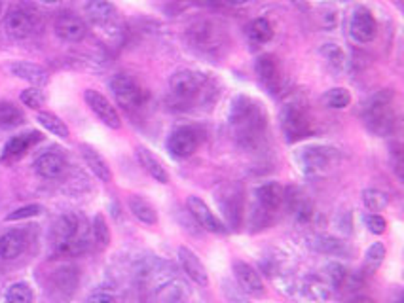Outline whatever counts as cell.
I'll list each match as a JSON object with an SVG mask.
<instances>
[{"instance_id":"6da1fadb","label":"cell","mask_w":404,"mask_h":303,"mask_svg":"<svg viewBox=\"0 0 404 303\" xmlns=\"http://www.w3.org/2000/svg\"><path fill=\"white\" fill-rule=\"evenodd\" d=\"M209 76L199 70H192V68L176 70L169 80L171 95L175 97L176 101L188 102V105L203 101L209 93Z\"/></svg>"},{"instance_id":"7a4b0ae2","label":"cell","mask_w":404,"mask_h":303,"mask_svg":"<svg viewBox=\"0 0 404 303\" xmlns=\"http://www.w3.org/2000/svg\"><path fill=\"white\" fill-rule=\"evenodd\" d=\"M53 241L59 254L65 256H76L87 248V239L82 233V224L78 216L67 214L53 225Z\"/></svg>"},{"instance_id":"3957f363","label":"cell","mask_w":404,"mask_h":303,"mask_svg":"<svg viewBox=\"0 0 404 303\" xmlns=\"http://www.w3.org/2000/svg\"><path fill=\"white\" fill-rule=\"evenodd\" d=\"M340 161V152L330 147H306L298 150L296 154V163L304 174L307 176H321V174L330 173Z\"/></svg>"},{"instance_id":"277c9868","label":"cell","mask_w":404,"mask_h":303,"mask_svg":"<svg viewBox=\"0 0 404 303\" xmlns=\"http://www.w3.org/2000/svg\"><path fill=\"white\" fill-rule=\"evenodd\" d=\"M364 122L374 135L386 137L393 131L395 125V110H393L391 93L381 91L376 97L370 99V102L364 108Z\"/></svg>"},{"instance_id":"5b68a950","label":"cell","mask_w":404,"mask_h":303,"mask_svg":"<svg viewBox=\"0 0 404 303\" xmlns=\"http://www.w3.org/2000/svg\"><path fill=\"white\" fill-rule=\"evenodd\" d=\"M230 122L239 131V139H249L250 142H253V139L260 135L262 127H264L258 108L247 97L235 99L232 112H230Z\"/></svg>"},{"instance_id":"8992f818","label":"cell","mask_w":404,"mask_h":303,"mask_svg":"<svg viewBox=\"0 0 404 303\" xmlns=\"http://www.w3.org/2000/svg\"><path fill=\"white\" fill-rule=\"evenodd\" d=\"M110 91L116 97V102L119 107L125 108L127 112L139 110L144 107L148 95L147 91L142 90L135 78H131L127 74H118L110 80Z\"/></svg>"},{"instance_id":"52a82bcc","label":"cell","mask_w":404,"mask_h":303,"mask_svg":"<svg viewBox=\"0 0 404 303\" xmlns=\"http://www.w3.org/2000/svg\"><path fill=\"white\" fill-rule=\"evenodd\" d=\"M201 141H203L201 131L190 127V125H182V127L171 131L169 139H167V152L176 159H184L198 152Z\"/></svg>"},{"instance_id":"ba28073f","label":"cell","mask_w":404,"mask_h":303,"mask_svg":"<svg viewBox=\"0 0 404 303\" xmlns=\"http://www.w3.org/2000/svg\"><path fill=\"white\" fill-rule=\"evenodd\" d=\"M281 119H283L281 122L283 133L289 142H298L302 139H307L313 133L312 119H309V116L300 107H294V105L287 107L283 110Z\"/></svg>"},{"instance_id":"9c48e42d","label":"cell","mask_w":404,"mask_h":303,"mask_svg":"<svg viewBox=\"0 0 404 303\" xmlns=\"http://www.w3.org/2000/svg\"><path fill=\"white\" fill-rule=\"evenodd\" d=\"M6 33L14 36V38H28L38 31V19L33 11L25 10V8H14V10L6 16L4 19Z\"/></svg>"},{"instance_id":"30bf717a","label":"cell","mask_w":404,"mask_h":303,"mask_svg":"<svg viewBox=\"0 0 404 303\" xmlns=\"http://www.w3.org/2000/svg\"><path fill=\"white\" fill-rule=\"evenodd\" d=\"M84 99L87 102V107L91 108V112L95 114L97 118L101 119L107 127H110V129H119L122 127V119H119L118 110L110 105L107 97L101 95L95 90H85Z\"/></svg>"},{"instance_id":"8fae6325","label":"cell","mask_w":404,"mask_h":303,"mask_svg":"<svg viewBox=\"0 0 404 303\" xmlns=\"http://www.w3.org/2000/svg\"><path fill=\"white\" fill-rule=\"evenodd\" d=\"M186 207L188 213L192 214L193 220H196L205 231H211V233H224V231H226L224 222L207 207V203H205L201 197L190 196L186 199Z\"/></svg>"},{"instance_id":"7c38bea8","label":"cell","mask_w":404,"mask_h":303,"mask_svg":"<svg viewBox=\"0 0 404 303\" xmlns=\"http://www.w3.org/2000/svg\"><path fill=\"white\" fill-rule=\"evenodd\" d=\"M256 74L260 84L266 87L272 95H277L283 90V74L279 68L277 59L273 55H260L256 59Z\"/></svg>"},{"instance_id":"4fadbf2b","label":"cell","mask_w":404,"mask_h":303,"mask_svg":"<svg viewBox=\"0 0 404 303\" xmlns=\"http://www.w3.org/2000/svg\"><path fill=\"white\" fill-rule=\"evenodd\" d=\"M349 34L355 42H361V44H368L376 38L378 23H376L374 16L370 14V10L357 8L353 11L351 19H349Z\"/></svg>"},{"instance_id":"5bb4252c","label":"cell","mask_w":404,"mask_h":303,"mask_svg":"<svg viewBox=\"0 0 404 303\" xmlns=\"http://www.w3.org/2000/svg\"><path fill=\"white\" fill-rule=\"evenodd\" d=\"M233 273H235L239 288H241L247 296H250V298H264V296H266L264 281H262V277L256 273L253 265L238 260V262H233Z\"/></svg>"},{"instance_id":"9a60e30c","label":"cell","mask_w":404,"mask_h":303,"mask_svg":"<svg viewBox=\"0 0 404 303\" xmlns=\"http://www.w3.org/2000/svg\"><path fill=\"white\" fill-rule=\"evenodd\" d=\"M256 203H258V208H260L262 214H275L281 208V205L287 199V191L279 182H266L256 188L255 191Z\"/></svg>"},{"instance_id":"2e32d148","label":"cell","mask_w":404,"mask_h":303,"mask_svg":"<svg viewBox=\"0 0 404 303\" xmlns=\"http://www.w3.org/2000/svg\"><path fill=\"white\" fill-rule=\"evenodd\" d=\"M85 16L90 17V21L95 27L107 28V31H112L118 23V11L108 0H87Z\"/></svg>"},{"instance_id":"e0dca14e","label":"cell","mask_w":404,"mask_h":303,"mask_svg":"<svg viewBox=\"0 0 404 303\" xmlns=\"http://www.w3.org/2000/svg\"><path fill=\"white\" fill-rule=\"evenodd\" d=\"M179 262H181L182 270L190 279H192L198 287H209V275L205 270L203 262L198 258V254L186 247L179 248Z\"/></svg>"},{"instance_id":"ac0fdd59","label":"cell","mask_w":404,"mask_h":303,"mask_svg":"<svg viewBox=\"0 0 404 303\" xmlns=\"http://www.w3.org/2000/svg\"><path fill=\"white\" fill-rule=\"evenodd\" d=\"M55 34L65 42L76 44V42L85 38L87 28H85V23L80 17L73 16V14H63V16L57 17Z\"/></svg>"},{"instance_id":"d6986e66","label":"cell","mask_w":404,"mask_h":303,"mask_svg":"<svg viewBox=\"0 0 404 303\" xmlns=\"http://www.w3.org/2000/svg\"><path fill=\"white\" fill-rule=\"evenodd\" d=\"M42 141V135L36 131L31 133H23V135H16L14 139L6 142L4 150H2V161H17L19 157H23L36 142Z\"/></svg>"},{"instance_id":"ffe728a7","label":"cell","mask_w":404,"mask_h":303,"mask_svg":"<svg viewBox=\"0 0 404 303\" xmlns=\"http://www.w3.org/2000/svg\"><path fill=\"white\" fill-rule=\"evenodd\" d=\"M16 78L19 80H25L28 84L33 85H46L48 84V80H50V74L46 68H42L40 65L36 63H28V61H16L11 63L10 67H8Z\"/></svg>"},{"instance_id":"44dd1931","label":"cell","mask_w":404,"mask_h":303,"mask_svg":"<svg viewBox=\"0 0 404 303\" xmlns=\"http://www.w3.org/2000/svg\"><path fill=\"white\" fill-rule=\"evenodd\" d=\"M137 159L141 163V167L152 176L159 184H169V173L164 167V163L154 156L152 152L144 147H137Z\"/></svg>"},{"instance_id":"7402d4cb","label":"cell","mask_w":404,"mask_h":303,"mask_svg":"<svg viewBox=\"0 0 404 303\" xmlns=\"http://www.w3.org/2000/svg\"><path fill=\"white\" fill-rule=\"evenodd\" d=\"M190 34L193 36V48H201L207 51L218 50V38H220V28L213 27V23H199L193 28H190Z\"/></svg>"},{"instance_id":"603a6c76","label":"cell","mask_w":404,"mask_h":303,"mask_svg":"<svg viewBox=\"0 0 404 303\" xmlns=\"http://www.w3.org/2000/svg\"><path fill=\"white\" fill-rule=\"evenodd\" d=\"M33 167L42 179H57V176H61L65 173L67 163L59 154L48 152V154H42V156L34 159Z\"/></svg>"},{"instance_id":"cb8c5ba5","label":"cell","mask_w":404,"mask_h":303,"mask_svg":"<svg viewBox=\"0 0 404 303\" xmlns=\"http://www.w3.org/2000/svg\"><path fill=\"white\" fill-rule=\"evenodd\" d=\"M27 248V235L19 230H11L0 237V258L16 260Z\"/></svg>"},{"instance_id":"d4e9b609","label":"cell","mask_w":404,"mask_h":303,"mask_svg":"<svg viewBox=\"0 0 404 303\" xmlns=\"http://www.w3.org/2000/svg\"><path fill=\"white\" fill-rule=\"evenodd\" d=\"M80 152H82V157H84L87 167L93 171L97 179L101 180V182H107V184L108 182H112V171L108 167L107 159H105L95 148L90 147V144H80Z\"/></svg>"},{"instance_id":"484cf974","label":"cell","mask_w":404,"mask_h":303,"mask_svg":"<svg viewBox=\"0 0 404 303\" xmlns=\"http://www.w3.org/2000/svg\"><path fill=\"white\" fill-rule=\"evenodd\" d=\"M127 205H129V211L133 213V216H135L139 222H142V224L147 225L158 224V213H156V208H154L152 203L147 201L144 197L131 196Z\"/></svg>"},{"instance_id":"4316f807","label":"cell","mask_w":404,"mask_h":303,"mask_svg":"<svg viewBox=\"0 0 404 303\" xmlns=\"http://www.w3.org/2000/svg\"><path fill=\"white\" fill-rule=\"evenodd\" d=\"M312 247L319 253L330 254V256H340V254L347 253L346 243L332 235H315L312 239Z\"/></svg>"},{"instance_id":"83f0119b","label":"cell","mask_w":404,"mask_h":303,"mask_svg":"<svg viewBox=\"0 0 404 303\" xmlns=\"http://www.w3.org/2000/svg\"><path fill=\"white\" fill-rule=\"evenodd\" d=\"M247 36H249L253 44H266V42H270L273 38L272 23L264 19V17H258L247 28Z\"/></svg>"},{"instance_id":"f1b7e54d","label":"cell","mask_w":404,"mask_h":303,"mask_svg":"<svg viewBox=\"0 0 404 303\" xmlns=\"http://www.w3.org/2000/svg\"><path fill=\"white\" fill-rule=\"evenodd\" d=\"M304 294L307 298L313 299V302H329L332 298V287L329 282L319 281V279H309V281L304 282L302 287Z\"/></svg>"},{"instance_id":"f546056e","label":"cell","mask_w":404,"mask_h":303,"mask_svg":"<svg viewBox=\"0 0 404 303\" xmlns=\"http://www.w3.org/2000/svg\"><path fill=\"white\" fill-rule=\"evenodd\" d=\"M36 119H38V124L42 125L46 131H50L51 135L59 137V139H68V135H70V131H68V127L65 125V122H63L61 118H57L55 114L38 112Z\"/></svg>"},{"instance_id":"4dcf8cb0","label":"cell","mask_w":404,"mask_h":303,"mask_svg":"<svg viewBox=\"0 0 404 303\" xmlns=\"http://www.w3.org/2000/svg\"><path fill=\"white\" fill-rule=\"evenodd\" d=\"M324 107L334 108V110H341L351 105V93L346 87H332L323 95Z\"/></svg>"},{"instance_id":"1f68e13d","label":"cell","mask_w":404,"mask_h":303,"mask_svg":"<svg viewBox=\"0 0 404 303\" xmlns=\"http://www.w3.org/2000/svg\"><path fill=\"white\" fill-rule=\"evenodd\" d=\"M363 203L370 213H380V211L389 207V197L376 188H368V190L363 191Z\"/></svg>"},{"instance_id":"d6a6232c","label":"cell","mask_w":404,"mask_h":303,"mask_svg":"<svg viewBox=\"0 0 404 303\" xmlns=\"http://www.w3.org/2000/svg\"><path fill=\"white\" fill-rule=\"evenodd\" d=\"M33 288L27 282H14L6 290V303H33Z\"/></svg>"},{"instance_id":"836d02e7","label":"cell","mask_w":404,"mask_h":303,"mask_svg":"<svg viewBox=\"0 0 404 303\" xmlns=\"http://www.w3.org/2000/svg\"><path fill=\"white\" fill-rule=\"evenodd\" d=\"M23 124V114L11 102H0V127H17Z\"/></svg>"},{"instance_id":"e575fe53","label":"cell","mask_w":404,"mask_h":303,"mask_svg":"<svg viewBox=\"0 0 404 303\" xmlns=\"http://www.w3.org/2000/svg\"><path fill=\"white\" fill-rule=\"evenodd\" d=\"M383 258H386V247H383V243L370 245L366 254H364V270L368 271V273H374L381 265Z\"/></svg>"},{"instance_id":"d590c367","label":"cell","mask_w":404,"mask_h":303,"mask_svg":"<svg viewBox=\"0 0 404 303\" xmlns=\"http://www.w3.org/2000/svg\"><path fill=\"white\" fill-rule=\"evenodd\" d=\"M91 231H93V237H95V243L101 248H107L110 245V230H108L107 218L102 216L101 213L95 214L93 218V225H91Z\"/></svg>"},{"instance_id":"8d00e7d4","label":"cell","mask_w":404,"mask_h":303,"mask_svg":"<svg viewBox=\"0 0 404 303\" xmlns=\"http://www.w3.org/2000/svg\"><path fill=\"white\" fill-rule=\"evenodd\" d=\"M222 294L226 298L228 303H253V298L247 296V294L239 288L238 282L230 281V279H224L222 281Z\"/></svg>"},{"instance_id":"74e56055","label":"cell","mask_w":404,"mask_h":303,"mask_svg":"<svg viewBox=\"0 0 404 303\" xmlns=\"http://www.w3.org/2000/svg\"><path fill=\"white\" fill-rule=\"evenodd\" d=\"M321 53L324 55V59L329 61V65H332L334 68H341L344 67V63H346V53L341 51V48L334 42H330V44H324L321 48Z\"/></svg>"},{"instance_id":"f35d334b","label":"cell","mask_w":404,"mask_h":303,"mask_svg":"<svg viewBox=\"0 0 404 303\" xmlns=\"http://www.w3.org/2000/svg\"><path fill=\"white\" fill-rule=\"evenodd\" d=\"M19 99H21V102L25 105V107L33 108V110H38L40 107H44V102H46L44 93H42L38 87H28V90L21 91Z\"/></svg>"},{"instance_id":"ab89813d","label":"cell","mask_w":404,"mask_h":303,"mask_svg":"<svg viewBox=\"0 0 404 303\" xmlns=\"http://www.w3.org/2000/svg\"><path fill=\"white\" fill-rule=\"evenodd\" d=\"M326 275H329L330 287L332 288H340L347 279L346 267L341 264H336V262H330V264L326 265Z\"/></svg>"},{"instance_id":"60d3db41","label":"cell","mask_w":404,"mask_h":303,"mask_svg":"<svg viewBox=\"0 0 404 303\" xmlns=\"http://www.w3.org/2000/svg\"><path fill=\"white\" fill-rule=\"evenodd\" d=\"M364 225H366L370 233H374V235H381V233H386L387 230L386 218L380 216L378 213L366 214V216H364Z\"/></svg>"},{"instance_id":"b9f144b4","label":"cell","mask_w":404,"mask_h":303,"mask_svg":"<svg viewBox=\"0 0 404 303\" xmlns=\"http://www.w3.org/2000/svg\"><path fill=\"white\" fill-rule=\"evenodd\" d=\"M42 213V207L40 205H27V207H21L10 213L6 216V222H17V220H25V218H33V216H38Z\"/></svg>"},{"instance_id":"7bdbcfd3","label":"cell","mask_w":404,"mask_h":303,"mask_svg":"<svg viewBox=\"0 0 404 303\" xmlns=\"http://www.w3.org/2000/svg\"><path fill=\"white\" fill-rule=\"evenodd\" d=\"M85 303H116V299H114L112 294L95 292V294H91Z\"/></svg>"},{"instance_id":"ee69618b","label":"cell","mask_w":404,"mask_h":303,"mask_svg":"<svg viewBox=\"0 0 404 303\" xmlns=\"http://www.w3.org/2000/svg\"><path fill=\"white\" fill-rule=\"evenodd\" d=\"M346 303H376V302L372 298H368V296H355V298H351Z\"/></svg>"},{"instance_id":"f6af8a7d","label":"cell","mask_w":404,"mask_h":303,"mask_svg":"<svg viewBox=\"0 0 404 303\" xmlns=\"http://www.w3.org/2000/svg\"><path fill=\"white\" fill-rule=\"evenodd\" d=\"M226 2H230V4H233V6H243V4H247L249 0H226Z\"/></svg>"},{"instance_id":"bcb514c9","label":"cell","mask_w":404,"mask_h":303,"mask_svg":"<svg viewBox=\"0 0 404 303\" xmlns=\"http://www.w3.org/2000/svg\"><path fill=\"white\" fill-rule=\"evenodd\" d=\"M40 2H44V4H53V2H57V0H40Z\"/></svg>"}]
</instances>
